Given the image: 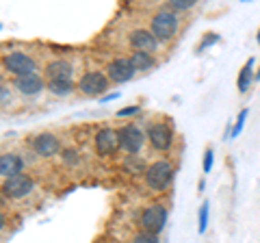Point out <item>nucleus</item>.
I'll use <instances>...</instances> for the list:
<instances>
[{
    "mask_svg": "<svg viewBox=\"0 0 260 243\" xmlns=\"http://www.w3.org/2000/svg\"><path fill=\"white\" fill-rule=\"evenodd\" d=\"M145 183H148V187L154 189V191H162L169 187V183H172L174 178V167L169 161H156V163H152L148 169H145Z\"/></svg>",
    "mask_w": 260,
    "mask_h": 243,
    "instance_id": "1",
    "label": "nucleus"
},
{
    "mask_svg": "<svg viewBox=\"0 0 260 243\" xmlns=\"http://www.w3.org/2000/svg\"><path fill=\"white\" fill-rule=\"evenodd\" d=\"M178 28V18L172 11H160L152 18V35L156 37V42H167L172 39Z\"/></svg>",
    "mask_w": 260,
    "mask_h": 243,
    "instance_id": "2",
    "label": "nucleus"
},
{
    "mask_svg": "<svg viewBox=\"0 0 260 243\" xmlns=\"http://www.w3.org/2000/svg\"><path fill=\"white\" fill-rule=\"evenodd\" d=\"M119 148L128 152V157L130 155H137L141 148H143V141H145V137L143 133L139 131V126H135V124H128V126H121L119 131Z\"/></svg>",
    "mask_w": 260,
    "mask_h": 243,
    "instance_id": "3",
    "label": "nucleus"
},
{
    "mask_svg": "<svg viewBox=\"0 0 260 243\" xmlns=\"http://www.w3.org/2000/svg\"><path fill=\"white\" fill-rule=\"evenodd\" d=\"M3 63H5V68L9 70L11 74H15V78L35 72V59H32L30 54H26V52H20V50L5 54Z\"/></svg>",
    "mask_w": 260,
    "mask_h": 243,
    "instance_id": "4",
    "label": "nucleus"
},
{
    "mask_svg": "<svg viewBox=\"0 0 260 243\" xmlns=\"http://www.w3.org/2000/svg\"><path fill=\"white\" fill-rule=\"evenodd\" d=\"M165 222H167V208L162 204H152L148 208H143L141 226L145 228V232L158 234L162 228H165Z\"/></svg>",
    "mask_w": 260,
    "mask_h": 243,
    "instance_id": "5",
    "label": "nucleus"
},
{
    "mask_svg": "<svg viewBox=\"0 0 260 243\" xmlns=\"http://www.w3.org/2000/svg\"><path fill=\"white\" fill-rule=\"evenodd\" d=\"M32 187H35V183H32V178L28 174H18V176H11L5 180L3 193L7 198L18 200V198H26L32 191Z\"/></svg>",
    "mask_w": 260,
    "mask_h": 243,
    "instance_id": "6",
    "label": "nucleus"
},
{
    "mask_svg": "<svg viewBox=\"0 0 260 243\" xmlns=\"http://www.w3.org/2000/svg\"><path fill=\"white\" fill-rule=\"evenodd\" d=\"M109 87V76L104 72H85L78 80V89L85 96H98L104 94Z\"/></svg>",
    "mask_w": 260,
    "mask_h": 243,
    "instance_id": "7",
    "label": "nucleus"
},
{
    "mask_svg": "<svg viewBox=\"0 0 260 243\" xmlns=\"http://www.w3.org/2000/svg\"><path fill=\"white\" fill-rule=\"evenodd\" d=\"M119 148V135L117 131H113V128H102V131H98L95 135V152L100 157H109V155H115Z\"/></svg>",
    "mask_w": 260,
    "mask_h": 243,
    "instance_id": "8",
    "label": "nucleus"
},
{
    "mask_svg": "<svg viewBox=\"0 0 260 243\" xmlns=\"http://www.w3.org/2000/svg\"><path fill=\"white\" fill-rule=\"evenodd\" d=\"M172 137H174L172 128L167 124H162V122H154L148 128V139L154 150H167L172 145Z\"/></svg>",
    "mask_w": 260,
    "mask_h": 243,
    "instance_id": "9",
    "label": "nucleus"
},
{
    "mask_svg": "<svg viewBox=\"0 0 260 243\" xmlns=\"http://www.w3.org/2000/svg\"><path fill=\"white\" fill-rule=\"evenodd\" d=\"M128 42H130V46L135 48V52H148V54H152L154 50H156V46H158L156 37H154L152 31H148V28L133 31L130 37H128Z\"/></svg>",
    "mask_w": 260,
    "mask_h": 243,
    "instance_id": "10",
    "label": "nucleus"
},
{
    "mask_svg": "<svg viewBox=\"0 0 260 243\" xmlns=\"http://www.w3.org/2000/svg\"><path fill=\"white\" fill-rule=\"evenodd\" d=\"M32 148H35L39 157H54L61 150V141L52 133H42L32 139Z\"/></svg>",
    "mask_w": 260,
    "mask_h": 243,
    "instance_id": "11",
    "label": "nucleus"
},
{
    "mask_svg": "<svg viewBox=\"0 0 260 243\" xmlns=\"http://www.w3.org/2000/svg\"><path fill=\"white\" fill-rule=\"evenodd\" d=\"M44 74L48 76V80H72V74H74V66L65 59H54L46 66Z\"/></svg>",
    "mask_w": 260,
    "mask_h": 243,
    "instance_id": "12",
    "label": "nucleus"
},
{
    "mask_svg": "<svg viewBox=\"0 0 260 243\" xmlns=\"http://www.w3.org/2000/svg\"><path fill=\"white\" fill-rule=\"evenodd\" d=\"M15 89L24 96H35L44 89V78L37 74V72H30V74H24L15 78Z\"/></svg>",
    "mask_w": 260,
    "mask_h": 243,
    "instance_id": "13",
    "label": "nucleus"
},
{
    "mask_svg": "<svg viewBox=\"0 0 260 243\" xmlns=\"http://www.w3.org/2000/svg\"><path fill=\"white\" fill-rule=\"evenodd\" d=\"M107 72H109V74H107L109 80H113V83H126V80H130V78H133V74H135V70H133V66H130L128 59L111 61Z\"/></svg>",
    "mask_w": 260,
    "mask_h": 243,
    "instance_id": "14",
    "label": "nucleus"
},
{
    "mask_svg": "<svg viewBox=\"0 0 260 243\" xmlns=\"http://www.w3.org/2000/svg\"><path fill=\"white\" fill-rule=\"evenodd\" d=\"M22 169H24V159L18 157V155H0V176H5V180L7 178H11V176H18L22 174Z\"/></svg>",
    "mask_w": 260,
    "mask_h": 243,
    "instance_id": "15",
    "label": "nucleus"
},
{
    "mask_svg": "<svg viewBox=\"0 0 260 243\" xmlns=\"http://www.w3.org/2000/svg\"><path fill=\"white\" fill-rule=\"evenodd\" d=\"M128 61H130V66H133L135 72H148L154 68V59L148 52H133Z\"/></svg>",
    "mask_w": 260,
    "mask_h": 243,
    "instance_id": "16",
    "label": "nucleus"
},
{
    "mask_svg": "<svg viewBox=\"0 0 260 243\" xmlns=\"http://www.w3.org/2000/svg\"><path fill=\"white\" fill-rule=\"evenodd\" d=\"M48 89L54 96H70L74 92V83L72 80H48Z\"/></svg>",
    "mask_w": 260,
    "mask_h": 243,
    "instance_id": "17",
    "label": "nucleus"
},
{
    "mask_svg": "<svg viewBox=\"0 0 260 243\" xmlns=\"http://www.w3.org/2000/svg\"><path fill=\"white\" fill-rule=\"evenodd\" d=\"M61 159H63V163L65 165H70V167H74V165H78L80 163V152L76 150V148H65L63 152H61Z\"/></svg>",
    "mask_w": 260,
    "mask_h": 243,
    "instance_id": "18",
    "label": "nucleus"
},
{
    "mask_svg": "<svg viewBox=\"0 0 260 243\" xmlns=\"http://www.w3.org/2000/svg\"><path fill=\"white\" fill-rule=\"evenodd\" d=\"M251 66H254V59H249L245 63V68L241 70V78H239V89L241 92H245L247 85H249V76H251Z\"/></svg>",
    "mask_w": 260,
    "mask_h": 243,
    "instance_id": "19",
    "label": "nucleus"
},
{
    "mask_svg": "<svg viewBox=\"0 0 260 243\" xmlns=\"http://www.w3.org/2000/svg\"><path fill=\"white\" fill-rule=\"evenodd\" d=\"M133 243H160L158 241V237H156V234H152V232H139V234H137V237L133 239Z\"/></svg>",
    "mask_w": 260,
    "mask_h": 243,
    "instance_id": "20",
    "label": "nucleus"
},
{
    "mask_svg": "<svg viewBox=\"0 0 260 243\" xmlns=\"http://www.w3.org/2000/svg\"><path fill=\"white\" fill-rule=\"evenodd\" d=\"M169 5H172V9H191V7L195 5V0H172V3H169Z\"/></svg>",
    "mask_w": 260,
    "mask_h": 243,
    "instance_id": "21",
    "label": "nucleus"
},
{
    "mask_svg": "<svg viewBox=\"0 0 260 243\" xmlns=\"http://www.w3.org/2000/svg\"><path fill=\"white\" fill-rule=\"evenodd\" d=\"M206 222H208V202H204V206H202V213H200V232L206 230Z\"/></svg>",
    "mask_w": 260,
    "mask_h": 243,
    "instance_id": "22",
    "label": "nucleus"
},
{
    "mask_svg": "<svg viewBox=\"0 0 260 243\" xmlns=\"http://www.w3.org/2000/svg\"><path fill=\"white\" fill-rule=\"evenodd\" d=\"M141 161L137 159V157H126V167L128 169H133V172H137V169H141Z\"/></svg>",
    "mask_w": 260,
    "mask_h": 243,
    "instance_id": "23",
    "label": "nucleus"
},
{
    "mask_svg": "<svg viewBox=\"0 0 260 243\" xmlns=\"http://www.w3.org/2000/svg\"><path fill=\"white\" fill-rule=\"evenodd\" d=\"M245 117H247V111H241V115H239V122H237V126H234V131H232V135H234V137H237V135L241 133L243 124H245Z\"/></svg>",
    "mask_w": 260,
    "mask_h": 243,
    "instance_id": "24",
    "label": "nucleus"
},
{
    "mask_svg": "<svg viewBox=\"0 0 260 243\" xmlns=\"http://www.w3.org/2000/svg\"><path fill=\"white\" fill-rule=\"evenodd\" d=\"M210 167H213V150H206V155H204V172H210Z\"/></svg>",
    "mask_w": 260,
    "mask_h": 243,
    "instance_id": "25",
    "label": "nucleus"
},
{
    "mask_svg": "<svg viewBox=\"0 0 260 243\" xmlns=\"http://www.w3.org/2000/svg\"><path fill=\"white\" fill-rule=\"evenodd\" d=\"M9 89H7V87H3V85H0V102H3V100H7V98H9Z\"/></svg>",
    "mask_w": 260,
    "mask_h": 243,
    "instance_id": "26",
    "label": "nucleus"
},
{
    "mask_svg": "<svg viewBox=\"0 0 260 243\" xmlns=\"http://www.w3.org/2000/svg\"><path fill=\"white\" fill-rule=\"evenodd\" d=\"M139 111V107H130V109H124V111H119V115H133V113Z\"/></svg>",
    "mask_w": 260,
    "mask_h": 243,
    "instance_id": "27",
    "label": "nucleus"
},
{
    "mask_svg": "<svg viewBox=\"0 0 260 243\" xmlns=\"http://www.w3.org/2000/svg\"><path fill=\"white\" fill-rule=\"evenodd\" d=\"M5 228V217H3V213H0V230Z\"/></svg>",
    "mask_w": 260,
    "mask_h": 243,
    "instance_id": "28",
    "label": "nucleus"
},
{
    "mask_svg": "<svg viewBox=\"0 0 260 243\" xmlns=\"http://www.w3.org/2000/svg\"><path fill=\"white\" fill-rule=\"evenodd\" d=\"M258 44H260V33H258Z\"/></svg>",
    "mask_w": 260,
    "mask_h": 243,
    "instance_id": "29",
    "label": "nucleus"
},
{
    "mask_svg": "<svg viewBox=\"0 0 260 243\" xmlns=\"http://www.w3.org/2000/svg\"><path fill=\"white\" fill-rule=\"evenodd\" d=\"M258 78H260V72H258Z\"/></svg>",
    "mask_w": 260,
    "mask_h": 243,
    "instance_id": "30",
    "label": "nucleus"
}]
</instances>
